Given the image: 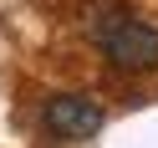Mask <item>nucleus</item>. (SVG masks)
I'll list each match as a JSON object with an SVG mask.
<instances>
[{"label":"nucleus","mask_w":158,"mask_h":148,"mask_svg":"<svg viewBox=\"0 0 158 148\" xmlns=\"http://www.w3.org/2000/svg\"><path fill=\"white\" fill-rule=\"evenodd\" d=\"M97 46L117 72H153L158 66V31L133 15H102L97 21Z\"/></svg>","instance_id":"obj_1"},{"label":"nucleus","mask_w":158,"mask_h":148,"mask_svg":"<svg viewBox=\"0 0 158 148\" xmlns=\"http://www.w3.org/2000/svg\"><path fill=\"white\" fill-rule=\"evenodd\" d=\"M41 123H46V133H51V138L87 143V138L102 133V107H97L92 97H82V92H56L51 102H46Z\"/></svg>","instance_id":"obj_2"}]
</instances>
